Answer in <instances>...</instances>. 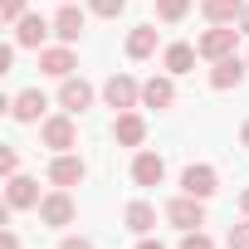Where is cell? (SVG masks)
<instances>
[{"mask_svg": "<svg viewBox=\"0 0 249 249\" xmlns=\"http://www.w3.org/2000/svg\"><path fill=\"white\" fill-rule=\"evenodd\" d=\"M103 98H107V107H117V112H132V107L142 103V83H137L132 73H112V78L103 83Z\"/></svg>", "mask_w": 249, "mask_h": 249, "instance_id": "6da1fadb", "label": "cell"}, {"mask_svg": "<svg viewBox=\"0 0 249 249\" xmlns=\"http://www.w3.org/2000/svg\"><path fill=\"white\" fill-rule=\"evenodd\" d=\"M239 35H244V30H234V25H215V30H205V35H200V44H196V49H200V59H230Z\"/></svg>", "mask_w": 249, "mask_h": 249, "instance_id": "7a4b0ae2", "label": "cell"}, {"mask_svg": "<svg viewBox=\"0 0 249 249\" xmlns=\"http://www.w3.org/2000/svg\"><path fill=\"white\" fill-rule=\"evenodd\" d=\"M181 191H186V196H196V200H210V196L220 191V176H215V166H205V161L196 166V161H191V166L181 171Z\"/></svg>", "mask_w": 249, "mask_h": 249, "instance_id": "3957f363", "label": "cell"}, {"mask_svg": "<svg viewBox=\"0 0 249 249\" xmlns=\"http://www.w3.org/2000/svg\"><path fill=\"white\" fill-rule=\"evenodd\" d=\"M166 220H171L181 234H186V230H200V225H205V205H200L196 196H186V191H181V196L166 205Z\"/></svg>", "mask_w": 249, "mask_h": 249, "instance_id": "277c9868", "label": "cell"}, {"mask_svg": "<svg viewBox=\"0 0 249 249\" xmlns=\"http://www.w3.org/2000/svg\"><path fill=\"white\" fill-rule=\"evenodd\" d=\"M39 137H44V147H54V152H69V147L78 142V132H73V112H59V117H44V127H39Z\"/></svg>", "mask_w": 249, "mask_h": 249, "instance_id": "5b68a950", "label": "cell"}, {"mask_svg": "<svg viewBox=\"0 0 249 249\" xmlns=\"http://www.w3.org/2000/svg\"><path fill=\"white\" fill-rule=\"evenodd\" d=\"M35 210H39V220H44V225H69V220H73V196L59 186V191H49Z\"/></svg>", "mask_w": 249, "mask_h": 249, "instance_id": "8992f818", "label": "cell"}, {"mask_svg": "<svg viewBox=\"0 0 249 249\" xmlns=\"http://www.w3.org/2000/svg\"><path fill=\"white\" fill-rule=\"evenodd\" d=\"M88 176V166H83V157H73V152H59L54 161H49V181L54 186H78Z\"/></svg>", "mask_w": 249, "mask_h": 249, "instance_id": "52a82bcc", "label": "cell"}, {"mask_svg": "<svg viewBox=\"0 0 249 249\" xmlns=\"http://www.w3.org/2000/svg\"><path fill=\"white\" fill-rule=\"evenodd\" d=\"M49 30H54V25H49L44 15H20V20H15V44H20V49H39Z\"/></svg>", "mask_w": 249, "mask_h": 249, "instance_id": "ba28073f", "label": "cell"}, {"mask_svg": "<svg viewBox=\"0 0 249 249\" xmlns=\"http://www.w3.org/2000/svg\"><path fill=\"white\" fill-rule=\"evenodd\" d=\"M44 107H49V98H44L39 88H25V93L10 98V117H15V122H39Z\"/></svg>", "mask_w": 249, "mask_h": 249, "instance_id": "9c48e42d", "label": "cell"}, {"mask_svg": "<svg viewBox=\"0 0 249 249\" xmlns=\"http://www.w3.org/2000/svg\"><path fill=\"white\" fill-rule=\"evenodd\" d=\"M88 103H93V83H83V78L69 73L64 88H59V107H64V112H83Z\"/></svg>", "mask_w": 249, "mask_h": 249, "instance_id": "30bf717a", "label": "cell"}, {"mask_svg": "<svg viewBox=\"0 0 249 249\" xmlns=\"http://www.w3.org/2000/svg\"><path fill=\"white\" fill-rule=\"evenodd\" d=\"M5 200H10V210H30V205H39L44 196H39V181H30V176H10Z\"/></svg>", "mask_w": 249, "mask_h": 249, "instance_id": "8fae6325", "label": "cell"}, {"mask_svg": "<svg viewBox=\"0 0 249 249\" xmlns=\"http://www.w3.org/2000/svg\"><path fill=\"white\" fill-rule=\"evenodd\" d=\"M112 137H117L122 147H142V142H147V122H142L137 112H117V122H112Z\"/></svg>", "mask_w": 249, "mask_h": 249, "instance_id": "7c38bea8", "label": "cell"}, {"mask_svg": "<svg viewBox=\"0 0 249 249\" xmlns=\"http://www.w3.org/2000/svg\"><path fill=\"white\" fill-rule=\"evenodd\" d=\"M244 83V64L230 54V59H215V69H210V88H220V93H230V88H239Z\"/></svg>", "mask_w": 249, "mask_h": 249, "instance_id": "4fadbf2b", "label": "cell"}, {"mask_svg": "<svg viewBox=\"0 0 249 249\" xmlns=\"http://www.w3.org/2000/svg\"><path fill=\"white\" fill-rule=\"evenodd\" d=\"M161 176H166V161H161L157 152H137V161H132V181H137V186H161Z\"/></svg>", "mask_w": 249, "mask_h": 249, "instance_id": "5bb4252c", "label": "cell"}, {"mask_svg": "<svg viewBox=\"0 0 249 249\" xmlns=\"http://www.w3.org/2000/svg\"><path fill=\"white\" fill-rule=\"evenodd\" d=\"M39 69H44L49 78H69V73H73V49H69V44H59V49H39Z\"/></svg>", "mask_w": 249, "mask_h": 249, "instance_id": "9a60e30c", "label": "cell"}, {"mask_svg": "<svg viewBox=\"0 0 249 249\" xmlns=\"http://www.w3.org/2000/svg\"><path fill=\"white\" fill-rule=\"evenodd\" d=\"M176 103V83L171 78H147L142 83V107H171Z\"/></svg>", "mask_w": 249, "mask_h": 249, "instance_id": "2e32d148", "label": "cell"}, {"mask_svg": "<svg viewBox=\"0 0 249 249\" xmlns=\"http://www.w3.org/2000/svg\"><path fill=\"white\" fill-rule=\"evenodd\" d=\"M205 20L210 25H239V15H244V0H205Z\"/></svg>", "mask_w": 249, "mask_h": 249, "instance_id": "e0dca14e", "label": "cell"}, {"mask_svg": "<svg viewBox=\"0 0 249 249\" xmlns=\"http://www.w3.org/2000/svg\"><path fill=\"white\" fill-rule=\"evenodd\" d=\"M54 35H59L64 44H73V39L83 35V10H78V5H64V10L54 15Z\"/></svg>", "mask_w": 249, "mask_h": 249, "instance_id": "ac0fdd59", "label": "cell"}, {"mask_svg": "<svg viewBox=\"0 0 249 249\" xmlns=\"http://www.w3.org/2000/svg\"><path fill=\"white\" fill-rule=\"evenodd\" d=\"M152 54H157V30L152 25H137L127 35V59H152Z\"/></svg>", "mask_w": 249, "mask_h": 249, "instance_id": "d6986e66", "label": "cell"}, {"mask_svg": "<svg viewBox=\"0 0 249 249\" xmlns=\"http://www.w3.org/2000/svg\"><path fill=\"white\" fill-rule=\"evenodd\" d=\"M122 220H127V230H132V234H147V230L157 225V210H152L147 200H132L127 210H122Z\"/></svg>", "mask_w": 249, "mask_h": 249, "instance_id": "ffe728a7", "label": "cell"}, {"mask_svg": "<svg viewBox=\"0 0 249 249\" xmlns=\"http://www.w3.org/2000/svg\"><path fill=\"white\" fill-rule=\"evenodd\" d=\"M196 54H200V49H191V44H171L161 64H166V73L176 78V73H191V69H196Z\"/></svg>", "mask_w": 249, "mask_h": 249, "instance_id": "44dd1931", "label": "cell"}, {"mask_svg": "<svg viewBox=\"0 0 249 249\" xmlns=\"http://www.w3.org/2000/svg\"><path fill=\"white\" fill-rule=\"evenodd\" d=\"M186 10H191V0H157V15H161L166 25H176V20H186Z\"/></svg>", "mask_w": 249, "mask_h": 249, "instance_id": "7402d4cb", "label": "cell"}, {"mask_svg": "<svg viewBox=\"0 0 249 249\" xmlns=\"http://www.w3.org/2000/svg\"><path fill=\"white\" fill-rule=\"evenodd\" d=\"M88 10L103 15V20H117L122 10H127V0H88Z\"/></svg>", "mask_w": 249, "mask_h": 249, "instance_id": "603a6c76", "label": "cell"}, {"mask_svg": "<svg viewBox=\"0 0 249 249\" xmlns=\"http://www.w3.org/2000/svg\"><path fill=\"white\" fill-rule=\"evenodd\" d=\"M181 249H215V239H210L205 230H186V239H181Z\"/></svg>", "mask_w": 249, "mask_h": 249, "instance_id": "cb8c5ba5", "label": "cell"}, {"mask_svg": "<svg viewBox=\"0 0 249 249\" xmlns=\"http://www.w3.org/2000/svg\"><path fill=\"white\" fill-rule=\"evenodd\" d=\"M230 249H249V215H244V225L230 230Z\"/></svg>", "mask_w": 249, "mask_h": 249, "instance_id": "d4e9b609", "label": "cell"}, {"mask_svg": "<svg viewBox=\"0 0 249 249\" xmlns=\"http://www.w3.org/2000/svg\"><path fill=\"white\" fill-rule=\"evenodd\" d=\"M0 15H5V20L15 25V20L25 15V0H0Z\"/></svg>", "mask_w": 249, "mask_h": 249, "instance_id": "484cf974", "label": "cell"}, {"mask_svg": "<svg viewBox=\"0 0 249 249\" xmlns=\"http://www.w3.org/2000/svg\"><path fill=\"white\" fill-rule=\"evenodd\" d=\"M15 166H20V157L5 147V152H0V171H5V176H15Z\"/></svg>", "mask_w": 249, "mask_h": 249, "instance_id": "4316f807", "label": "cell"}, {"mask_svg": "<svg viewBox=\"0 0 249 249\" xmlns=\"http://www.w3.org/2000/svg\"><path fill=\"white\" fill-rule=\"evenodd\" d=\"M15 49H20V44H5V49H0V73H5V69L15 64Z\"/></svg>", "mask_w": 249, "mask_h": 249, "instance_id": "83f0119b", "label": "cell"}, {"mask_svg": "<svg viewBox=\"0 0 249 249\" xmlns=\"http://www.w3.org/2000/svg\"><path fill=\"white\" fill-rule=\"evenodd\" d=\"M0 249H20V234H15L10 225H5V234H0Z\"/></svg>", "mask_w": 249, "mask_h": 249, "instance_id": "f1b7e54d", "label": "cell"}, {"mask_svg": "<svg viewBox=\"0 0 249 249\" xmlns=\"http://www.w3.org/2000/svg\"><path fill=\"white\" fill-rule=\"evenodd\" d=\"M59 249H93V239H64Z\"/></svg>", "mask_w": 249, "mask_h": 249, "instance_id": "f546056e", "label": "cell"}, {"mask_svg": "<svg viewBox=\"0 0 249 249\" xmlns=\"http://www.w3.org/2000/svg\"><path fill=\"white\" fill-rule=\"evenodd\" d=\"M239 142H244V147H249V117H244V127H239Z\"/></svg>", "mask_w": 249, "mask_h": 249, "instance_id": "4dcf8cb0", "label": "cell"}, {"mask_svg": "<svg viewBox=\"0 0 249 249\" xmlns=\"http://www.w3.org/2000/svg\"><path fill=\"white\" fill-rule=\"evenodd\" d=\"M137 249H166V244H157V239H142V244H137Z\"/></svg>", "mask_w": 249, "mask_h": 249, "instance_id": "1f68e13d", "label": "cell"}, {"mask_svg": "<svg viewBox=\"0 0 249 249\" xmlns=\"http://www.w3.org/2000/svg\"><path fill=\"white\" fill-rule=\"evenodd\" d=\"M239 30H244V35H249V5H244V15H239Z\"/></svg>", "mask_w": 249, "mask_h": 249, "instance_id": "d6a6232c", "label": "cell"}, {"mask_svg": "<svg viewBox=\"0 0 249 249\" xmlns=\"http://www.w3.org/2000/svg\"><path fill=\"white\" fill-rule=\"evenodd\" d=\"M239 210H244V215H249V186H244V196H239Z\"/></svg>", "mask_w": 249, "mask_h": 249, "instance_id": "836d02e7", "label": "cell"}, {"mask_svg": "<svg viewBox=\"0 0 249 249\" xmlns=\"http://www.w3.org/2000/svg\"><path fill=\"white\" fill-rule=\"evenodd\" d=\"M59 5H73V0H59Z\"/></svg>", "mask_w": 249, "mask_h": 249, "instance_id": "e575fe53", "label": "cell"}]
</instances>
